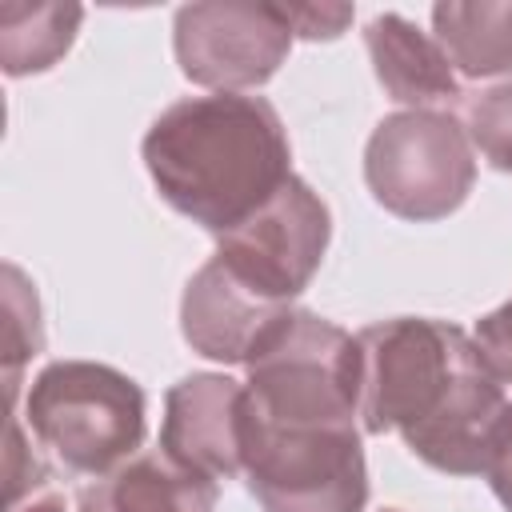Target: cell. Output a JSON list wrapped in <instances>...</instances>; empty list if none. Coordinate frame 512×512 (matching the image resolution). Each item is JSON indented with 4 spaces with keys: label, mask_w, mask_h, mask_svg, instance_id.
I'll return each instance as SVG.
<instances>
[{
    "label": "cell",
    "mask_w": 512,
    "mask_h": 512,
    "mask_svg": "<svg viewBox=\"0 0 512 512\" xmlns=\"http://www.w3.org/2000/svg\"><path fill=\"white\" fill-rule=\"evenodd\" d=\"M356 344L364 432H396L436 472L484 476L508 396L476 340L448 320L392 316L360 328Z\"/></svg>",
    "instance_id": "1"
},
{
    "label": "cell",
    "mask_w": 512,
    "mask_h": 512,
    "mask_svg": "<svg viewBox=\"0 0 512 512\" xmlns=\"http://www.w3.org/2000/svg\"><path fill=\"white\" fill-rule=\"evenodd\" d=\"M144 168L160 200L216 240L292 180V144L264 96L212 92L168 104L144 132Z\"/></svg>",
    "instance_id": "2"
},
{
    "label": "cell",
    "mask_w": 512,
    "mask_h": 512,
    "mask_svg": "<svg viewBox=\"0 0 512 512\" xmlns=\"http://www.w3.org/2000/svg\"><path fill=\"white\" fill-rule=\"evenodd\" d=\"M24 424L72 476H104L132 460L148 432L144 388L100 360H52L24 396Z\"/></svg>",
    "instance_id": "3"
},
{
    "label": "cell",
    "mask_w": 512,
    "mask_h": 512,
    "mask_svg": "<svg viewBox=\"0 0 512 512\" xmlns=\"http://www.w3.org/2000/svg\"><path fill=\"white\" fill-rule=\"evenodd\" d=\"M244 408L272 424H356L360 344L320 312L296 308L248 364Z\"/></svg>",
    "instance_id": "4"
},
{
    "label": "cell",
    "mask_w": 512,
    "mask_h": 512,
    "mask_svg": "<svg viewBox=\"0 0 512 512\" xmlns=\"http://www.w3.org/2000/svg\"><path fill=\"white\" fill-rule=\"evenodd\" d=\"M244 484L264 512H364L356 424H272L244 408Z\"/></svg>",
    "instance_id": "5"
},
{
    "label": "cell",
    "mask_w": 512,
    "mask_h": 512,
    "mask_svg": "<svg viewBox=\"0 0 512 512\" xmlns=\"http://www.w3.org/2000/svg\"><path fill=\"white\" fill-rule=\"evenodd\" d=\"M364 180L380 208L400 220H444L476 184V148L464 120L444 108L384 116L364 148Z\"/></svg>",
    "instance_id": "6"
},
{
    "label": "cell",
    "mask_w": 512,
    "mask_h": 512,
    "mask_svg": "<svg viewBox=\"0 0 512 512\" xmlns=\"http://www.w3.org/2000/svg\"><path fill=\"white\" fill-rule=\"evenodd\" d=\"M328 240V204L308 180L292 176L260 212L224 232L212 256L256 296L292 308V300L312 284Z\"/></svg>",
    "instance_id": "7"
},
{
    "label": "cell",
    "mask_w": 512,
    "mask_h": 512,
    "mask_svg": "<svg viewBox=\"0 0 512 512\" xmlns=\"http://www.w3.org/2000/svg\"><path fill=\"white\" fill-rule=\"evenodd\" d=\"M292 28L280 4L212 0L184 4L172 20V48L180 72L216 92L260 88L280 72L292 48Z\"/></svg>",
    "instance_id": "8"
},
{
    "label": "cell",
    "mask_w": 512,
    "mask_h": 512,
    "mask_svg": "<svg viewBox=\"0 0 512 512\" xmlns=\"http://www.w3.org/2000/svg\"><path fill=\"white\" fill-rule=\"evenodd\" d=\"M160 452L176 464L232 480L244 472V384L224 372H192L164 392Z\"/></svg>",
    "instance_id": "9"
},
{
    "label": "cell",
    "mask_w": 512,
    "mask_h": 512,
    "mask_svg": "<svg viewBox=\"0 0 512 512\" xmlns=\"http://www.w3.org/2000/svg\"><path fill=\"white\" fill-rule=\"evenodd\" d=\"M296 308L272 304L208 256L180 296V332L192 352L220 364H252Z\"/></svg>",
    "instance_id": "10"
},
{
    "label": "cell",
    "mask_w": 512,
    "mask_h": 512,
    "mask_svg": "<svg viewBox=\"0 0 512 512\" xmlns=\"http://www.w3.org/2000/svg\"><path fill=\"white\" fill-rule=\"evenodd\" d=\"M364 48L380 88L408 108H444L464 100L460 76L432 32H420L400 12H376L364 24Z\"/></svg>",
    "instance_id": "11"
},
{
    "label": "cell",
    "mask_w": 512,
    "mask_h": 512,
    "mask_svg": "<svg viewBox=\"0 0 512 512\" xmlns=\"http://www.w3.org/2000/svg\"><path fill=\"white\" fill-rule=\"evenodd\" d=\"M216 496V480L152 448L84 484L76 512H216Z\"/></svg>",
    "instance_id": "12"
},
{
    "label": "cell",
    "mask_w": 512,
    "mask_h": 512,
    "mask_svg": "<svg viewBox=\"0 0 512 512\" xmlns=\"http://www.w3.org/2000/svg\"><path fill=\"white\" fill-rule=\"evenodd\" d=\"M432 36L448 52L452 68L472 80L512 76V0L436 4Z\"/></svg>",
    "instance_id": "13"
},
{
    "label": "cell",
    "mask_w": 512,
    "mask_h": 512,
    "mask_svg": "<svg viewBox=\"0 0 512 512\" xmlns=\"http://www.w3.org/2000/svg\"><path fill=\"white\" fill-rule=\"evenodd\" d=\"M84 20L80 4H0V60L8 76L52 68L76 40Z\"/></svg>",
    "instance_id": "14"
},
{
    "label": "cell",
    "mask_w": 512,
    "mask_h": 512,
    "mask_svg": "<svg viewBox=\"0 0 512 512\" xmlns=\"http://www.w3.org/2000/svg\"><path fill=\"white\" fill-rule=\"evenodd\" d=\"M40 348H44V328H40L36 284L16 264H4V384H8V408H16L20 372Z\"/></svg>",
    "instance_id": "15"
},
{
    "label": "cell",
    "mask_w": 512,
    "mask_h": 512,
    "mask_svg": "<svg viewBox=\"0 0 512 512\" xmlns=\"http://www.w3.org/2000/svg\"><path fill=\"white\" fill-rule=\"evenodd\" d=\"M4 512H64V492L52 484V468L24 444V420L8 424L4 452Z\"/></svg>",
    "instance_id": "16"
},
{
    "label": "cell",
    "mask_w": 512,
    "mask_h": 512,
    "mask_svg": "<svg viewBox=\"0 0 512 512\" xmlns=\"http://www.w3.org/2000/svg\"><path fill=\"white\" fill-rule=\"evenodd\" d=\"M464 132L496 172H512V76L464 92Z\"/></svg>",
    "instance_id": "17"
},
{
    "label": "cell",
    "mask_w": 512,
    "mask_h": 512,
    "mask_svg": "<svg viewBox=\"0 0 512 512\" xmlns=\"http://www.w3.org/2000/svg\"><path fill=\"white\" fill-rule=\"evenodd\" d=\"M476 348L500 384H512V296L476 320Z\"/></svg>",
    "instance_id": "18"
},
{
    "label": "cell",
    "mask_w": 512,
    "mask_h": 512,
    "mask_svg": "<svg viewBox=\"0 0 512 512\" xmlns=\"http://www.w3.org/2000/svg\"><path fill=\"white\" fill-rule=\"evenodd\" d=\"M280 12L300 40H336L352 24V4H280Z\"/></svg>",
    "instance_id": "19"
},
{
    "label": "cell",
    "mask_w": 512,
    "mask_h": 512,
    "mask_svg": "<svg viewBox=\"0 0 512 512\" xmlns=\"http://www.w3.org/2000/svg\"><path fill=\"white\" fill-rule=\"evenodd\" d=\"M484 480H488L492 496L512 512V404L504 408V416H500V424H496V432H492Z\"/></svg>",
    "instance_id": "20"
},
{
    "label": "cell",
    "mask_w": 512,
    "mask_h": 512,
    "mask_svg": "<svg viewBox=\"0 0 512 512\" xmlns=\"http://www.w3.org/2000/svg\"><path fill=\"white\" fill-rule=\"evenodd\" d=\"M380 512H400V508H380Z\"/></svg>",
    "instance_id": "21"
}]
</instances>
